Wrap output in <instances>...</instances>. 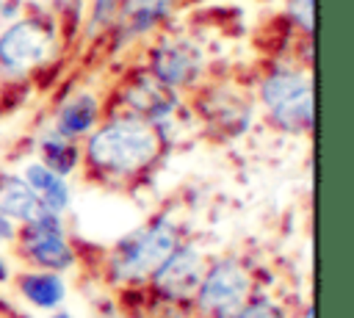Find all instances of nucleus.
I'll use <instances>...</instances> for the list:
<instances>
[{"label": "nucleus", "instance_id": "16", "mask_svg": "<svg viewBox=\"0 0 354 318\" xmlns=\"http://www.w3.org/2000/svg\"><path fill=\"white\" fill-rule=\"evenodd\" d=\"M207 122L213 127H218L221 133L235 135V133L246 130V124H249V105L238 97L221 94V100L216 97L207 102Z\"/></svg>", "mask_w": 354, "mask_h": 318}, {"label": "nucleus", "instance_id": "13", "mask_svg": "<svg viewBox=\"0 0 354 318\" xmlns=\"http://www.w3.org/2000/svg\"><path fill=\"white\" fill-rule=\"evenodd\" d=\"M19 293L39 310H55L64 296L66 288L61 282V277L55 271H33V274H22L19 277Z\"/></svg>", "mask_w": 354, "mask_h": 318}, {"label": "nucleus", "instance_id": "24", "mask_svg": "<svg viewBox=\"0 0 354 318\" xmlns=\"http://www.w3.org/2000/svg\"><path fill=\"white\" fill-rule=\"evenodd\" d=\"M301 318H313V307H310V310H304V315H301Z\"/></svg>", "mask_w": 354, "mask_h": 318}, {"label": "nucleus", "instance_id": "1", "mask_svg": "<svg viewBox=\"0 0 354 318\" xmlns=\"http://www.w3.org/2000/svg\"><path fill=\"white\" fill-rule=\"evenodd\" d=\"M163 149L160 124L138 116H119L91 130L86 144V163L108 177H133L149 169Z\"/></svg>", "mask_w": 354, "mask_h": 318}, {"label": "nucleus", "instance_id": "10", "mask_svg": "<svg viewBox=\"0 0 354 318\" xmlns=\"http://www.w3.org/2000/svg\"><path fill=\"white\" fill-rule=\"evenodd\" d=\"M41 207V202L36 199L33 188L28 185L25 177L19 174H8L0 171V213L11 221H30Z\"/></svg>", "mask_w": 354, "mask_h": 318}, {"label": "nucleus", "instance_id": "19", "mask_svg": "<svg viewBox=\"0 0 354 318\" xmlns=\"http://www.w3.org/2000/svg\"><path fill=\"white\" fill-rule=\"evenodd\" d=\"M290 14L304 30L313 28V0H290Z\"/></svg>", "mask_w": 354, "mask_h": 318}, {"label": "nucleus", "instance_id": "15", "mask_svg": "<svg viewBox=\"0 0 354 318\" xmlns=\"http://www.w3.org/2000/svg\"><path fill=\"white\" fill-rule=\"evenodd\" d=\"M39 152H41V166H47L50 171H55V174H61V177L72 174L75 166L80 163V149L75 147V141L58 135L55 130L41 138Z\"/></svg>", "mask_w": 354, "mask_h": 318}, {"label": "nucleus", "instance_id": "12", "mask_svg": "<svg viewBox=\"0 0 354 318\" xmlns=\"http://www.w3.org/2000/svg\"><path fill=\"white\" fill-rule=\"evenodd\" d=\"M25 180H28V185L33 188V194H36V199L41 202L44 210H50V213H64V210L69 207L72 196H69V185H66V180H64L61 174L50 171V169L41 166V163H30V166L25 169Z\"/></svg>", "mask_w": 354, "mask_h": 318}, {"label": "nucleus", "instance_id": "3", "mask_svg": "<svg viewBox=\"0 0 354 318\" xmlns=\"http://www.w3.org/2000/svg\"><path fill=\"white\" fill-rule=\"evenodd\" d=\"M260 100L279 130L285 133L313 130V88L301 72L274 69L260 83Z\"/></svg>", "mask_w": 354, "mask_h": 318}, {"label": "nucleus", "instance_id": "8", "mask_svg": "<svg viewBox=\"0 0 354 318\" xmlns=\"http://www.w3.org/2000/svg\"><path fill=\"white\" fill-rule=\"evenodd\" d=\"M202 72V53L185 39H166L152 50L149 75L166 88L191 86Z\"/></svg>", "mask_w": 354, "mask_h": 318}, {"label": "nucleus", "instance_id": "11", "mask_svg": "<svg viewBox=\"0 0 354 318\" xmlns=\"http://www.w3.org/2000/svg\"><path fill=\"white\" fill-rule=\"evenodd\" d=\"M100 119V105H97V97L94 94H75L72 100H66L55 116V133L64 135V138H77V135H86L94 130Z\"/></svg>", "mask_w": 354, "mask_h": 318}, {"label": "nucleus", "instance_id": "22", "mask_svg": "<svg viewBox=\"0 0 354 318\" xmlns=\"http://www.w3.org/2000/svg\"><path fill=\"white\" fill-rule=\"evenodd\" d=\"M8 279V265H6V260L0 257V282H6Z\"/></svg>", "mask_w": 354, "mask_h": 318}, {"label": "nucleus", "instance_id": "4", "mask_svg": "<svg viewBox=\"0 0 354 318\" xmlns=\"http://www.w3.org/2000/svg\"><path fill=\"white\" fill-rule=\"evenodd\" d=\"M252 293V277L243 263L235 257L216 260L205 268L202 282L196 288V307L205 318H232Z\"/></svg>", "mask_w": 354, "mask_h": 318}, {"label": "nucleus", "instance_id": "17", "mask_svg": "<svg viewBox=\"0 0 354 318\" xmlns=\"http://www.w3.org/2000/svg\"><path fill=\"white\" fill-rule=\"evenodd\" d=\"M232 318H285V310L274 299H254L246 301Z\"/></svg>", "mask_w": 354, "mask_h": 318}, {"label": "nucleus", "instance_id": "20", "mask_svg": "<svg viewBox=\"0 0 354 318\" xmlns=\"http://www.w3.org/2000/svg\"><path fill=\"white\" fill-rule=\"evenodd\" d=\"M14 235H17L14 221H11V218H6V216L0 213V243H3V241H11Z\"/></svg>", "mask_w": 354, "mask_h": 318}, {"label": "nucleus", "instance_id": "23", "mask_svg": "<svg viewBox=\"0 0 354 318\" xmlns=\"http://www.w3.org/2000/svg\"><path fill=\"white\" fill-rule=\"evenodd\" d=\"M50 318H75V315H69V312H64V310H58V312H53Z\"/></svg>", "mask_w": 354, "mask_h": 318}, {"label": "nucleus", "instance_id": "21", "mask_svg": "<svg viewBox=\"0 0 354 318\" xmlns=\"http://www.w3.org/2000/svg\"><path fill=\"white\" fill-rule=\"evenodd\" d=\"M41 3H47V6H55V8H66L72 0H41Z\"/></svg>", "mask_w": 354, "mask_h": 318}, {"label": "nucleus", "instance_id": "18", "mask_svg": "<svg viewBox=\"0 0 354 318\" xmlns=\"http://www.w3.org/2000/svg\"><path fill=\"white\" fill-rule=\"evenodd\" d=\"M122 0H94V14H91V25L94 28H102L113 19V14L119 11Z\"/></svg>", "mask_w": 354, "mask_h": 318}, {"label": "nucleus", "instance_id": "14", "mask_svg": "<svg viewBox=\"0 0 354 318\" xmlns=\"http://www.w3.org/2000/svg\"><path fill=\"white\" fill-rule=\"evenodd\" d=\"M174 0H124L122 6V33L124 39H133L138 33L152 30L169 11Z\"/></svg>", "mask_w": 354, "mask_h": 318}, {"label": "nucleus", "instance_id": "5", "mask_svg": "<svg viewBox=\"0 0 354 318\" xmlns=\"http://www.w3.org/2000/svg\"><path fill=\"white\" fill-rule=\"evenodd\" d=\"M55 50V33L44 19L28 17L0 36V66L8 75H25L41 66Z\"/></svg>", "mask_w": 354, "mask_h": 318}, {"label": "nucleus", "instance_id": "9", "mask_svg": "<svg viewBox=\"0 0 354 318\" xmlns=\"http://www.w3.org/2000/svg\"><path fill=\"white\" fill-rule=\"evenodd\" d=\"M124 102L130 108V116H138L144 122H152V124H160L171 116L177 100L171 94V88H166L163 83H158L152 75H144V77H136L127 91H124Z\"/></svg>", "mask_w": 354, "mask_h": 318}, {"label": "nucleus", "instance_id": "7", "mask_svg": "<svg viewBox=\"0 0 354 318\" xmlns=\"http://www.w3.org/2000/svg\"><path fill=\"white\" fill-rule=\"evenodd\" d=\"M202 274H205V254L191 243H180L166 257V263L152 274V285L163 299L183 301L196 293Z\"/></svg>", "mask_w": 354, "mask_h": 318}, {"label": "nucleus", "instance_id": "2", "mask_svg": "<svg viewBox=\"0 0 354 318\" xmlns=\"http://www.w3.org/2000/svg\"><path fill=\"white\" fill-rule=\"evenodd\" d=\"M180 246V232L169 218L147 221L144 227L127 232L111 252L108 271L116 282H144L166 263V257Z\"/></svg>", "mask_w": 354, "mask_h": 318}, {"label": "nucleus", "instance_id": "6", "mask_svg": "<svg viewBox=\"0 0 354 318\" xmlns=\"http://www.w3.org/2000/svg\"><path fill=\"white\" fill-rule=\"evenodd\" d=\"M19 246H22V254L41 271H55L58 274V271H64L75 263V254L66 243L61 213L39 210L30 221L22 224Z\"/></svg>", "mask_w": 354, "mask_h": 318}]
</instances>
